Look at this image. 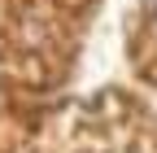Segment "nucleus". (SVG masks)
<instances>
[{
  "label": "nucleus",
  "instance_id": "nucleus-1",
  "mask_svg": "<svg viewBox=\"0 0 157 153\" xmlns=\"http://www.w3.org/2000/svg\"><path fill=\"white\" fill-rule=\"evenodd\" d=\"M148 13H153V26H157V0H153V5H148Z\"/></svg>",
  "mask_w": 157,
  "mask_h": 153
}]
</instances>
